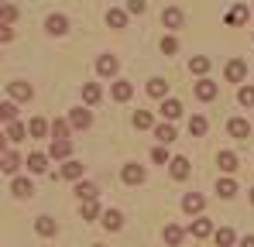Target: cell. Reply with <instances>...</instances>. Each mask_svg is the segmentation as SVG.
Wrapping results in <instances>:
<instances>
[{"label":"cell","mask_w":254,"mask_h":247,"mask_svg":"<svg viewBox=\"0 0 254 247\" xmlns=\"http://www.w3.org/2000/svg\"><path fill=\"white\" fill-rule=\"evenodd\" d=\"M69 155H72V141H69V137H52V144H48V158H55V162H69Z\"/></svg>","instance_id":"6da1fadb"},{"label":"cell","mask_w":254,"mask_h":247,"mask_svg":"<svg viewBox=\"0 0 254 247\" xmlns=\"http://www.w3.org/2000/svg\"><path fill=\"white\" fill-rule=\"evenodd\" d=\"M96 72H100L103 79H114V76L121 72V59H117V55H100V59H96Z\"/></svg>","instance_id":"7a4b0ae2"},{"label":"cell","mask_w":254,"mask_h":247,"mask_svg":"<svg viewBox=\"0 0 254 247\" xmlns=\"http://www.w3.org/2000/svg\"><path fill=\"white\" fill-rule=\"evenodd\" d=\"M192 93H196V100H203V103H210V100H216V93H220V86H216L213 79H206V76H203V79H199L196 86H192Z\"/></svg>","instance_id":"3957f363"},{"label":"cell","mask_w":254,"mask_h":247,"mask_svg":"<svg viewBox=\"0 0 254 247\" xmlns=\"http://www.w3.org/2000/svg\"><path fill=\"white\" fill-rule=\"evenodd\" d=\"M223 76H227V82H244V76H248V62H244V59H230L227 69H223Z\"/></svg>","instance_id":"277c9868"},{"label":"cell","mask_w":254,"mask_h":247,"mask_svg":"<svg viewBox=\"0 0 254 247\" xmlns=\"http://www.w3.org/2000/svg\"><path fill=\"white\" fill-rule=\"evenodd\" d=\"M121 179H124L127 185H141V182L148 179V172H144V168H141L137 162H127V165H124V172H121Z\"/></svg>","instance_id":"5b68a950"},{"label":"cell","mask_w":254,"mask_h":247,"mask_svg":"<svg viewBox=\"0 0 254 247\" xmlns=\"http://www.w3.org/2000/svg\"><path fill=\"white\" fill-rule=\"evenodd\" d=\"M227 134H230V137H237V141H248V137H251V124L244 121V117H230Z\"/></svg>","instance_id":"8992f818"},{"label":"cell","mask_w":254,"mask_h":247,"mask_svg":"<svg viewBox=\"0 0 254 247\" xmlns=\"http://www.w3.org/2000/svg\"><path fill=\"white\" fill-rule=\"evenodd\" d=\"M182 209H186L189 216H199V213L206 209V199H203L199 192H186V196H182Z\"/></svg>","instance_id":"52a82bcc"},{"label":"cell","mask_w":254,"mask_h":247,"mask_svg":"<svg viewBox=\"0 0 254 247\" xmlns=\"http://www.w3.org/2000/svg\"><path fill=\"white\" fill-rule=\"evenodd\" d=\"M158 114H162L165 121H179V117H182V103H179L175 96H165L162 107H158Z\"/></svg>","instance_id":"ba28073f"},{"label":"cell","mask_w":254,"mask_h":247,"mask_svg":"<svg viewBox=\"0 0 254 247\" xmlns=\"http://www.w3.org/2000/svg\"><path fill=\"white\" fill-rule=\"evenodd\" d=\"M59 175H62V179H69V182H79V179L86 175V165L76 162V158H69V162L62 165V172H59Z\"/></svg>","instance_id":"9c48e42d"},{"label":"cell","mask_w":254,"mask_h":247,"mask_svg":"<svg viewBox=\"0 0 254 247\" xmlns=\"http://www.w3.org/2000/svg\"><path fill=\"white\" fill-rule=\"evenodd\" d=\"M110 96H114L117 103H127V100L134 96V82H127V79H117L114 86H110Z\"/></svg>","instance_id":"30bf717a"},{"label":"cell","mask_w":254,"mask_h":247,"mask_svg":"<svg viewBox=\"0 0 254 247\" xmlns=\"http://www.w3.org/2000/svg\"><path fill=\"white\" fill-rule=\"evenodd\" d=\"M210 234H216L210 220H192V223H189V237H196V241H206Z\"/></svg>","instance_id":"8fae6325"},{"label":"cell","mask_w":254,"mask_h":247,"mask_svg":"<svg viewBox=\"0 0 254 247\" xmlns=\"http://www.w3.org/2000/svg\"><path fill=\"white\" fill-rule=\"evenodd\" d=\"M69 121H72L76 130H86V127H93V114H89L86 107H76V110L69 114Z\"/></svg>","instance_id":"7c38bea8"},{"label":"cell","mask_w":254,"mask_h":247,"mask_svg":"<svg viewBox=\"0 0 254 247\" xmlns=\"http://www.w3.org/2000/svg\"><path fill=\"white\" fill-rule=\"evenodd\" d=\"M45 31H48V35H65V31H69V17H62V14H52V17L45 21Z\"/></svg>","instance_id":"4fadbf2b"},{"label":"cell","mask_w":254,"mask_h":247,"mask_svg":"<svg viewBox=\"0 0 254 247\" xmlns=\"http://www.w3.org/2000/svg\"><path fill=\"white\" fill-rule=\"evenodd\" d=\"M169 168H172V179H179V182L189 179V158H186V155H175L169 162Z\"/></svg>","instance_id":"5bb4252c"},{"label":"cell","mask_w":254,"mask_h":247,"mask_svg":"<svg viewBox=\"0 0 254 247\" xmlns=\"http://www.w3.org/2000/svg\"><path fill=\"white\" fill-rule=\"evenodd\" d=\"M162 24H165L169 31L182 28V10H179V7H165V10H162Z\"/></svg>","instance_id":"9a60e30c"},{"label":"cell","mask_w":254,"mask_h":247,"mask_svg":"<svg viewBox=\"0 0 254 247\" xmlns=\"http://www.w3.org/2000/svg\"><path fill=\"white\" fill-rule=\"evenodd\" d=\"M127 14H130V10H117V7H110V10H107V24H110L114 31H121V28H127Z\"/></svg>","instance_id":"2e32d148"},{"label":"cell","mask_w":254,"mask_h":247,"mask_svg":"<svg viewBox=\"0 0 254 247\" xmlns=\"http://www.w3.org/2000/svg\"><path fill=\"white\" fill-rule=\"evenodd\" d=\"M148 96H155V100H165V96H169V82L162 79V76L148 79Z\"/></svg>","instance_id":"e0dca14e"},{"label":"cell","mask_w":254,"mask_h":247,"mask_svg":"<svg viewBox=\"0 0 254 247\" xmlns=\"http://www.w3.org/2000/svg\"><path fill=\"white\" fill-rule=\"evenodd\" d=\"M10 192H14L17 199H28V196L35 192V185H31V179H14V182H10Z\"/></svg>","instance_id":"ac0fdd59"},{"label":"cell","mask_w":254,"mask_h":247,"mask_svg":"<svg viewBox=\"0 0 254 247\" xmlns=\"http://www.w3.org/2000/svg\"><path fill=\"white\" fill-rule=\"evenodd\" d=\"M103 227L107 230H121L124 227V213L121 209H103Z\"/></svg>","instance_id":"d6986e66"},{"label":"cell","mask_w":254,"mask_h":247,"mask_svg":"<svg viewBox=\"0 0 254 247\" xmlns=\"http://www.w3.org/2000/svg\"><path fill=\"white\" fill-rule=\"evenodd\" d=\"M155 137L162 141V144H172L179 134H175V127H172V121H165V124H155Z\"/></svg>","instance_id":"ffe728a7"},{"label":"cell","mask_w":254,"mask_h":247,"mask_svg":"<svg viewBox=\"0 0 254 247\" xmlns=\"http://www.w3.org/2000/svg\"><path fill=\"white\" fill-rule=\"evenodd\" d=\"M24 137H28V127H24V124H17V121L7 124V141H10V144H21Z\"/></svg>","instance_id":"44dd1931"},{"label":"cell","mask_w":254,"mask_h":247,"mask_svg":"<svg viewBox=\"0 0 254 247\" xmlns=\"http://www.w3.org/2000/svg\"><path fill=\"white\" fill-rule=\"evenodd\" d=\"M213 241H216V247H234L237 244V234H234L230 227H220V230L213 234Z\"/></svg>","instance_id":"7402d4cb"},{"label":"cell","mask_w":254,"mask_h":247,"mask_svg":"<svg viewBox=\"0 0 254 247\" xmlns=\"http://www.w3.org/2000/svg\"><path fill=\"white\" fill-rule=\"evenodd\" d=\"M206 130H210V121H206L203 114H196V117H189V134H192V137H203Z\"/></svg>","instance_id":"603a6c76"},{"label":"cell","mask_w":254,"mask_h":247,"mask_svg":"<svg viewBox=\"0 0 254 247\" xmlns=\"http://www.w3.org/2000/svg\"><path fill=\"white\" fill-rule=\"evenodd\" d=\"M216 165H220V172L230 175V172H237V155H234V151H220V155H216Z\"/></svg>","instance_id":"cb8c5ba5"},{"label":"cell","mask_w":254,"mask_h":247,"mask_svg":"<svg viewBox=\"0 0 254 247\" xmlns=\"http://www.w3.org/2000/svg\"><path fill=\"white\" fill-rule=\"evenodd\" d=\"M35 230H38L42 237H52V234H59V223H55L52 216H38V220H35Z\"/></svg>","instance_id":"d4e9b609"},{"label":"cell","mask_w":254,"mask_h":247,"mask_svg":"<svg viewBox=\"0 0 254 247\" xmlns=\"http://www.w3.org/2000/svg\"><path fill=\"white\" fill-rule=\"evenodd\" d=\"M189 72L203 79V76L210 72V59H206V55H192V62H189Z\"/></svg>","instance_id":"484cf974"},{"label":"cell","mask_w":254,"mask_h":247,"mask_svg":"<svg viewBox=\"0 0 254 247\" xmlns=\"http://www.w3.org/2000/svg\"><path fill=\"white\" fill-rule=\"evenodd\" d=\"M216 196H220V199H234V196H237V182H234V179H220V182H216Z\"/></svg>","instance_id":"4316f807"},{"label":"cell","mask_w":254,"mask_h":247,"mask_svg":"<svg viewBox=\"0 0 254 247\" xmlns=\"http://www.w3.org/2000/svg\"><path fill=\"white\" fill-rule=\"evenodd\" d=\"M130 124H134L137 130H155V117H151L148 110H137V114L130 117Z\"/></svg>","instance_id":"83f0119b"},{"label":"cell","mask_w":254,"mask_h":247,"mask_svg":"<svg viewBox=\"0 0 254 247\" xmlns=\"http://www.w3.org/2000/svg\"><path fill=\"white\" fill-rule=\"evenodd\" d=\"M7 89H10V96H14V100H31V96H35V89H31V86H28V82H10V86H7Z\"/></svg>","instance_id":"f1b7e54d"},{"label":"cell","mask_w":254,"mask_h":247,"mask_svg":"<svg viewBox=\"0 0 254 247\" xmlns=\"http://www.w3.org/2000/svg\"><path fill=\"white\" fill-rule=\"evenodd\" d=\"M162 237H165V244H169V247H179V244H182V237H186V230H182V227H175V223H169Z\"/></svg>","instance_id":"f546056e"},{"label":"cell","mask_w":254,"mask_h":247,"mask_svg":"<svg viewBox=\"0 0 254 247\" xmlns=\"http://www.w3.org/2000/svg\"><path fill=\"white\" fill-rule=\"evenodd\" d=\"M28 168H31V172H35V175H42V172H48V155H42V151H35V155H31V158H28Z\"/></svg>","instance_id":"4dcf8cb0"},{"label":"cell","mask_w":254,"mask_h":247,"mask_svg":"<svg viewBox=\"0 0 254 247\" xmlns=\"http://www.w3.org/2000/svg\"><path fill=\"white\" fill-rule=\"evenodd\" d=\"M100 96H103V93H100V86H96V82H86V86H83V103H86V107H96V103H100Z\"/></svg>","instance_id":"1f68e13d"},{"label":"cell","mask_w":254,"mask_h":247,"mask_svg":"<svg viewBox=\"0 0 254 247\" xmlns=\"http://www.w3.org/2000/svg\"><path fill=\"white\" fill-rule=\"evenodd\" d=\"M76 196H79V199H96L100 189H96V182H83V179H79V182H76Z\"/></svg>","instance_id":"d6a6232c"},{"label":"cell","mask_w":254,"mask_h":247,"mask_svg":"<svg viewBox=\"0 0 254 247\" xmlns=\"http://www.w3.org/2000/svg\"><path fill=\"white\" fill-rule=\"evenodd\" d=\"M223 21H227L230 28H237V24H244V21H248V7H244V3H237V7H234V10H230V14L223 17Z\"/></svg>","instance_id":"836d02e7"},{"label":"cell","mask_w":254,"mask_h":247,"mask_svg":"<svg viewBox=\"0 0 254 247\" xmlns=\"http://www.w3.org/2000/svg\"><path fill=\"white\" fill-rule=\"evenodd\" d=\"M0 168H3L7 175H14V172L21 168V158H17L14 151H3V158H0Z\"/></svg>","instance_id":"e575fe53"},{"label":"cell","mask_w":254,"mask_h":247,"mask_svg":"<svg viewBox=\"0 0 254 247\" xmlns=\"http://www.w3.org/2000/svg\"><path fill=\"white\" fill-rule=\"evenodd\" d=\"M79 216H83V220H96V216H100V203H96V199H83Z\"/></svg>","instance_id":"d590c367"},{"label":"cell","mask_w":254,"mask_h":247,"mask_svg":"<svg viewBox=\"0 0 254 247\" xmlns=\"http://www.w3.org/2000/svg\"><path fill=\"white\" fill-rule=\"evenodd\" d=\"M69 130H72V121H62V117L52 121V137H69Z\"/></svg>","instance_id":"8d00e7d4"},{"label":"cell","mask_w":254,"mask_h":247,"mask_svg":"<svg viewBox=\"0 0 254 247\" xmlns=\"http://www.w3.org/2000/svg\"><path fill=\"white\" fill-rule=\"evenodd\" d=\"M48 130H52V127H48V124H45L42 117H35V121L28 124V134H31V137H45Z\"/></svg>","instance_id":"74e56055"},{"label":"cell","mask_w":254,"mask_h":247,"mask_svg":"<svg viewBox=\"0 0 254 247\" xmlns=\"http://www.w3.org/2000/svg\"><path fill=\"white\" fill-rule=\"evenodd\" d=\"M237 103L241 107H254V86H241L237 89Z\"/></svg>","instance_id":"f35d334b"},{"label":"cell","mask_w":254,"mask_h":247,"mask_svg":"<svg viewBox=\"0 0 254 247\" xmlns=\"http://www.w3.org/2000/svg\"><path fill=\"white\" fill-rule=\"evenodd\" d=\"M0 121L3 124H10V121H17V107L7 100V103H0Z\"/></svg>","instance_id":"ab89813d"},{"label":"cell","mask_w":254,"mask_h":247,"mask_svg":"<svg viewBox=\"0 0 254 247\" xmlns=\"http://www.w3.org/2000/svg\"><path fill=\"white\" fill-rule=\"evenodd\" d=\"M0 17H3V24H14V21H17V7H14V3L7 0V3H3V14H0Z\"/></svg>","instance_id":"60d3db41"},{"label":"cell","mask_w":254,"mask_h":247,"mask_svg":"<svg viewBox=\"0 0 254 247\" xmlns=\"http://www.w3.org/2000/svg\"><path fill=\"white\" fill-rule=\"evenodd\" d=\"M162 52H165V55H175V52H179V38L165 35V38H162Z\"/></svg>","instance_id":"b9f144b4"},{"label":"cell","mask_w":254,"mask_h":247,"mask_svg":"<svg viewBox=\"0 0 254 247\" xmlns=\"http://www.w3.org/2000/svg\"><path fill=\"white\" fill-rule=\"evenodd\" d=\"M127 10L130 14H144L148 10V0H127Z\"/></svg>","instance_id":"7bdbcfd3"},{"label":"cell","mask_w":254,"mask_h":247,"mask_svg":"<svg viewBox=\"0 0 254 247\" xmlns=\"http://www.w3.org/2000/svg\"><path fill=\"white\" fill-rule=\"evenodd\" d=\"M151 158H155L158 165H165V162H169V151H165V148H155V151H151Z\"/></svg>","instance_id":"ee69618b"},{"label":"cell","mask_w":254,"mask_h":247,"mask_svg":"<svg viewBox=\"0 0 254 247\" xmlns=\"http://www.w3.org/2000/svg\"><path fill=\"white\" fill-rule=\"evenodd\" d=\"M0 38H3V41H10V38H14V31H10V24H3V28H0Z\"/></svg>","instance_id":"f6af8a7d"},{"label":"cell","mask_w":254,"mask_h":247,"mask_svg":"<svg viewBox=\"0 0 254 247\" xmlns=\"http://www.w3.org/2000/svg\"><path fill=\"white\" fill-rule=\"evenodd\" d=\"M241 247H254V234H248V237L241 241Z\"/></svg>","instance_id":"bcb514c9"},{"label":"cell","mask_w":254,"mask_h":247,"mask_svg":"<svg viewBox=\"0 0 254 247\" xmlns=\"http://www.w3.org/2000/svg\"><path fill=\"white\" fill-rule=\"evenodd\" d=\"M248 196H251V203H254V185H251V192H248Z\"/></svg>","instance_id":"7dc6e473"},{"label":"cell","mask_w":254,"mask_h":247,"mask_svg":"<svg viewBox=\"0 0 254 247\" xmlns=\"http://www.w3.org/2000/svg\"><path fill=\"white\" fill-rule=\"evenodd\" d=\"M93 247H103V244H93Z\"/></svg>","instance_id":"c3c4849f"}]
</instances>
